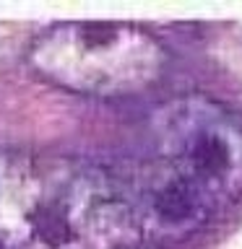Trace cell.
<instances>
[{"mask_svg": "<svg viewBox=\"0 0 242 249\" xmlns=\"http://www.w3.org/2000/svg\"><path fill=\"white\" fill-rule=\"evenodd\" d=\"M136 208L97 163L42 151L0 153L3 249H141Z\"/></svg>", "mask_w": 242, "mask_h": 249, "instance_id": "obj_1", "label": "cell"}, {"mask_svg": "<svg viewBox=\"0 0 242 249\" xmlns=\"http://www.w3.org/2000/svg\"><path fill=\"white\" fill-rule=\"evenodd\" d=\"M29 62L47 81L76 93L128 96L159 81L167 52L133 23L68 21L37 36Z\"/></svg>", "mask_w": 242, "mask_h": 249, "instance_id": "obj_2", "label": "cell"}, {"mask_svg": "<svg viewBox=\"0 0 242 249\" xmlns=\"http://www.w3.org/2000/svg\"><path fill=\"white\" fill-rule=\"evenodd\" d=\"M159 161L214 213L242 200V114L206 96L169 101L156 117Z\"/></svg>", "mask_w": 242, "mask_h": 249, "instance_id": "obj_3", "label": "cell"}, {"mask_svg": "<svg viewBox=\"0 0 242 249\" xmlns=\"http://www.w3.org/2000/svg\"><path fill=\"white\" fill-rule=\"evenodd\" d=\"M128 195L143 239L182 241L198 233L216 215L214 208L159 159L141 169L133 187H128Z\"/></svg>", "mask_w": 242, "mask_h": 249, "instance_id": "obj_4", "label": "cell"}]
</instances>
